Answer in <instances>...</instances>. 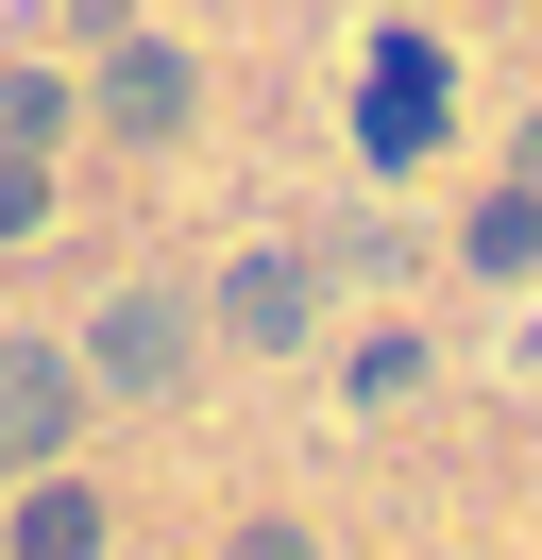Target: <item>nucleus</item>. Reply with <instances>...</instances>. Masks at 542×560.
<instances>
[{
    "mask_svg": "<svg viewBox=\"0 0 542 560\" xmlns=\"http://www.w3.org/2000/svg\"><path fill=\"white\" fill-rule=\"evenodd\" d=\"M51 119H68L51 69H0V153H51Z\"/></svg>",
    "mask_w": 542,
    "mask_h": 560,
    "instance_id": "nucleus-7",
    "label": "nucleus"
},
{
    "mask_svg": "<svg viewBox=\"0 0 542 560\" xmlns=\"http://www.w3.org/2000/svg\"><path fill=\"white\" fill-rule=\"evenodd\" d=\"M51 442H68V357L0 340V458H51Z\"/></svg>",
    "mask_w": 542,
    "mask_h": 560,
    "instance_id": "nucleus-2",
    "label": "nucleus"
},
{
    "mask_svg": "<svg viewBox=\"0 0 542 560\" xmlns=\"http://www.w3.org/2000/svg\"><path fill=\"white\" fill-rule=\"evenodd\" d=\"M34 221H51V171H34V153H0V238H34Z\"/></svg>",
    "mask_w": 542,
    "mask_h": 560,
    "instance_id": "nucleus-8",
    "label": "nucleus"
},
{
    "mask_svg": "<svg viewBox=\"0 0 542 560\" xmlns=\"http://www.w3.org/2000/svg\"><path fill=\"white\" fill-rule=\"evenodd\" d=\"M221 340H255V357H288V340H305V272H288V255H255V272L221 289Z\"/></svg>",
    "mask_w": 542,
    "mask_h": 560,
    "instance_id": "nucleus-4",
    "label": "nucleus"
},
{
    "mask_svg": "<svg viewBox=\"0 0 542 560\" xmlns=\"http://www.w3.org/2000/svg\"><path fill=\"white\" fill-rule=\"evenodd\" d=\"M85 374L102 390H169V374H187V289H119L102 340H85Z\"/></svg>",
    "mask_w": 542,
    "mask_h": 560,
    "instance_id": "nucleus-1",
    "label": "nucleus"
},
{
    "mask_svg": "<svg viewBox=\"0 0 542 560\" xmlns=\"http://www.w3.org/2000/svg\"><path fill=\"white\" fill-rule=\"evenodd\" d=\"M17 560H102V510H85V492H34V510H17Z\"/></svg>",
    "mask_w": 542,
    "mask_h": 560,
    "instance_id": "nucleus-6",
    "label": "nucleus"
},
{
    "mask_svg": "<svg viewBox=\"0 0 542 560\" xmlns=\"http://www.w3.org/2000/svg\"><path fill=\"white\" fill-rule=\"evenodd\" d=\"M440 137V69L424 51H373V153H424Z\"/></svg>",
    "mask_w": 542,
    "mask_h": 560,
    "instance_id": "nucleus-5",
    "label": "nucleus"
},
{
    "mask_svg": "<svg viewBox=\"0 0 542 560\" xmlns=\"http://www.w3.org/2000/svg\"><path fill=\"white\" fill-rule=\"evenodd\" d=\"M102 119H119V137H169V119H187V51H153V35H136L119 69H102Z\"/></svg>",
    "mask_w": 542,
    "mask_h": 560,
    "instance_id": "nucleus-3",
    "label": "nucleus"
},
{
    "mask_svg": "<svg viewBox=\"0 0 542 560\" xmlns=\"http://www.w3.org/2000/svg\"><path fill=\"white\" fill-rule=\"evenodd\" d=\"M237 560H305V544H288V526H255V544H237Z\"/></svg>",
    "mask_w": 542,
    "mask_h": 560,
    "instance_id": "nucleus-9",
    "label": "nucleus"
}]
</instances>
